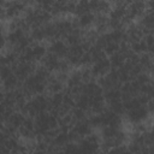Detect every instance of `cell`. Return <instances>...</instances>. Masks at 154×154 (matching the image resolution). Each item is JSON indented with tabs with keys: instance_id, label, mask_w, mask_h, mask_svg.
I'll return each mask as SVG.
<instances>
[{
	"instance_id": "cell-3",
	"label": "cell",
	"mask_w": 154,
	"mask_h": 154,
	"mask_svg": "<svg viewBox=\"0 0 154 154\" xmlns=\"http://www.w3.org/2000/svg\"><path fill=\"white\" fill-rule=\"evenodd\" d=\"M108 60H109V64H111V69H116V70H118V69L125 63L124 55L120 54L119 52H117V53H114L113 55H111V57L108 58Z\"/></svg>"
},
{
	"instance_id": "cell-7",
	"label": "cell",
	"mask_w": 154,
	"mask_h": 154,
	"mask_svg": "<svg viewBox=\"0 0 154 154\" xmlns=\"http://www.w3.org/2000/svg\"><path fill=\"white\" fill-rule=\"evenodd\" d=\"M5 46H6V38H5V36H2V37H0V51H2Z\"/></svg>"
},
{
	"instance_id": "cell-1",
	"label": "cell",
	"mask_w": 154,
	"mask_h": 154,
	"mask_svg": "<svg viewBox=\"0 0 154 154\" xmlns=\"http://www.w3.org/2000/svg\"><path fill=\"white\" fill-rule=\"evenodd\" d=\"M78 19V25H79V29H88L90 28L91 25H94V20H95V14L93 12H87L79 17H77Z\"/></svg>"
},
{
	"instance_id": "cell-10",
	"label": "cell",
	"mask_w": 154,
	"mask_h": 154,
	"mask_svg": "<svg viewBox=\"0 0 154 154\" xmlns=\"http://www.w3.org/2000/svg\"><path fill=\"white\" fill-rule=\"evenodd\" d=\"M11 154H22V153H11Z\"/></svg>"
},
{
	"instance_id": "cell-2",
	"label": "cell",
	"mask_w": 154,
	"mask_h": 154,
	"mask_svg": "<svg viewBox=\"0 0 154 154\" xmlns=\"http://www.w3.org/2000/svg\"><path fill=\"white\" fill-rule=\"evenodd\" d=\"M31 48H32V54H34V59L35 61H40L46 54H47V47L41 43V42H34L30 45Z\"/></svg>"
},
{
	"instance_id": "cell-8",
	"label": "cell",
	"mask_w": 154,
	"mask_h": 154,
	"mask_svg": "<svg viewBox=\"0 0 154 154\" xmlns=\"http://www.w3.org/2000/svg\"><path fill=\"white\" fill-rule=\"evenodd\" d=\"M122 154H132V153H131V152H129L128 149H125V150H124V152H123Z\"/></svg>"
},
{
	"instance_id": "cell-9",
	"label": "cell",
	"mask_w": 154,
	"mask_h": 154,
	"mask_svg": "<svg viewBox=\"0 0 154 154\" xmlns=\"http://www.w3.org/2000/svg\"><path fill=\"white\" fill-rule=\"evenodd\" d=\"M52 154H61V150H58V152H54V153H52Z\"/></svg>"
},
{
	"instance_id": "cell-4",
	"label": "cell",
	"mask_w": 154,
	"mask_h": 154,
	"mask_svg": "<svg viewBox=\"0 0 154 154\" xmlns=\"http://www.w3.org/2000/svg\"><path fill=\"white\" fill-rule=\"evenodd\" d=\"M24 119H25V117L20 113V112H13L12 114H11V117H10V119L6 122V123H8V124H11V125H13L14 128H19V126H22L23 125V122H24Z\"/></svg>"
},
{
	"instance_id": "cell-5",
	"label": "cell",
	"mask_w": 154,
	"mask_h": 154,
	"mask_svg": "<svg viewBox=\"0 0 154 154\" xmlns=\"http://www.w3.org/2000/svg\"><path fill=\"white\" fill-rule=\"evenodd\" d=\"M119 51V43H116V42H109L106 45V47L103 48V52L107 57H111L113 55L114 53H117Z\"/></svg>"
},
{
	"instance_id": "cell-6",
	"label": "cell",
	"mask_w": 154,
	"mask_h": 154,
	"mask_svg": "<svg viewBox=\"0 0 154 154\" xmlns=\"http://www.w3.org/2000/svg\"><path fill=\"white\" fill-rule=\"evenodd\" d=\"M47 125L49 129H57L59 125H58V118L53 114H48V118H47Z\"/></svg>"
}]
</instances>
